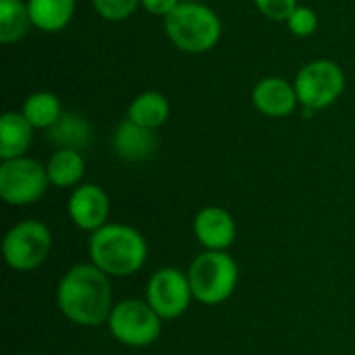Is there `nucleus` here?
<instances>
[{
	"mask_svg": "<svg viewBox=\"0 0 355 355\" xmlns=\"http://www.w3.org/2000/svg\"><path fill=\"white\" fill-rule=\"evenodd\" d=\"M56 302L60 312L79 327H100L112 312V289L108 275L96 264L73 266L58 283Z\"/></svg>",
	"mask_w": 355,
	"mask_h": 355,
	"instance_id": "nucleus-1",
	"label": "nucleus"
},
{
	"mask_svg": "<svg viewBox=\"0 0 355 355\" xmlns=\"http://www.w3.org/2000/svg\"><path fill=\"white\" fill-rule=\"evenodd\" d=\"M92 264L108 277L135 275L148 256L146 239L127 225H104L89 239Z\"/></svg>",
	"mask_w": 355,
	"mask_h": 355,
	"instance_id": "nucleus-2",
	"label": "nucleus"
},
{
	"mask_svg": "<svg viewBox=\"0 0 355 355\" xmlns=\"http://www.w3.org/2000/svg\"><path fill=\"white\" fill-rule=\"evenodd\" d=\"M164 29L168 40L189 54L212 50L223 33L218 15L210 6L193 0H183L171 15H166Z\"/></svg>",
	"mask_w": 355,
	"mask_h": 355,
	"instance_id": "nucleus-3",
	"label": "nucleus"
},
{
	"mask_svg": "<svg viewBox=\"0 0 355 355\" xmlns=\"http://www.w3.org/2000/svg\"><path fill=\"white\" fill-rule=\"evenodd\" d=\"M187 277L193 297L206 306H216L233 295L239 268L227 252H204L191 262Z\"/></svg>",
	"mask_w": 355,
	"mask_h": 355,
	"instance_id": "nucleus-4",
	"label": "nucleus"
},
{
	"mask_svg": "<svg viewBox=\"0 0 355 355\" xmlns=\"http://www.w3.org/2000/svg\"><path fill=\"white\" fill-rule=\"evenodd\" d=\"M112 337L129 347H148L162 333V318L148 302L125 300L119 302L108 318Z\"/></svg>",
	"mask_w": 355,
	"mask_h": 355,
	"instance_id": "nucleus-5",
	"label": "nucleus"
},
{
	"mask_svg": "<svg viewBox=\"0 0 355 355\" xmlns=\"http://www.w3.org/2000/svg\"><path fill=\"white\" fill-rule=\"evenodd\" d=\"M293 85L302 106L308 110H322L343 94L345 73L337 62L318 58L300 69Z\"/></svg>",
	"mask_w": 355,
	"mask_h": 355,
	"instance_id": "nucleus-6",
	"label": "nucleus"
},
{
	"mask_svg": "<svg viewBox=\"0 0 355 355\" xmlns=\"http://www.w3.org/2000/svg\"><path fill=\"white\" fill-rule=\"evenodd\" d=\"M52 250L50 229L40 220L17 223L4 237L2 254L10 268L15 270H33L37 268Z\"/></svg>",
	"mask_w": 355,
	"mask_h": 355,
	"instance_id": "nucleus-7",
	"label": "nucleus"
},
{
	"mask_svg": "<svg viewBox=\"0 0 355 355\" xmlns=\"http://www.w3.org/2000/svg\"><path fill=\"white\" fill-rule=\"evenodd\" d=\"M48 173L37 160L12 158L0 164V198L12 206H25L40 200L48 187Z\"/></svg>",
	"mask_w": 355,
	"mask_h": 355,
	"instance_id": "nucleus-8",
	"label": "nucleus"
},
{
	"mask_svg": "<svg viewBox=\"0 0 355 355\" xmlns=\"http://www.w3.org/2000/svg\"><path fill=\"white\" fill-rule=\"evenodd\" d=\"M191 297L193 291L189 285V277L183 270L166 266L150 277L146 289V302L154 308V312L162 320H173L185 314Z\"/></svg>",
	"mask_w": 355,
	"mask_h": 355,
	"instance_id": "nucleus-9",
	"label": "nucleus"
},
{
	"mask_svg": "<svg viewBox=\"0 0 355 355\" xmlns=\"http://www.w3.org/2000/svg\"><path fill=\"white\" fill-rule=\"evenodd\" d=\"M67 208H69L71 220L79 229L96 233L98 229L106 225V218L110 212V200L100 185L83 183L71 193Z\"/></svg>",
	"mask_w": 355,
	"mask_h": 355,
	"instance_id": "nucleus-10",
	"label": "nucleus"
},
{
	"mask_svg": "<svg viewBox=\"0 0 355 355\" xmlns=\"http://www.w3.org/2000/svg\"><path fill=\"white\" fill-rule=\"evenodd\" d=\"M196 239L206 248V252H225L235 241V220L220 206H208L196 214L193 220Z\"/></svg>",
	"mask_w": 355,
	"mask_h": 355,
	"instance_id": "nucleus-11",
	"label": "nucleus"
},
{
	"mask_svg": "<svg viewBox=\"0 0 355 355\" xmlns=\"http://www.w3.org/2000/svg\"><path fill=\"white\" fill-rule=\"evenodd\" d=\"M252 100H254V106L262 114L272 116V119L291 114L300 102L295 85L287 83L281 77H264L262 81H258L254 87Z\"/></svg>",
	"mask_w": 355,
	"mask_h": 355,
	"instance_id": "nucleus-12",
	"label": "nucleus"
},
{
	"mask_svg": "<svg viewBox=\"0 0 355 355\" xmlns=\"http://www.w3.org/2000/svg\"><path fill=\"white\" fill-rule=\"evenodd\" d=\"M112 146H114V152L119 154V158H123L127 162H141V160H148L150 156H154V152L158 148V137H156L154 129H146L127 119L116 127Z\"/></svg>",
	"mask_w": 355,
	"mask_h": 355,
	"instance_id": "nucleus-13",
	"label": "nucleus"
},
{
	"mask_svg": "<svg viewBox=\"0 0 355 355\" xmlns=\"http://www.w3.org/2000/svg\"><path fill=\"white\" fill-rule=\"evenodd\" d=\"M33 139V127L27 123L23 112H6L0 119V158H21Z\"/></svg>",
	"mask_w": 355,
	"mask_h": 355,
	"instance_id": "nucleus-14",
	"label": "nucleus"
},
{
	"mask_svg": "<svg viewBox=\"0 0 355 355\" xmlns=\"http://www.w3.org/2000/svg\"><path fill=\"white\" fill-rule=\"evenodd\" d=\"M31 25L54 33L64 29L75 12V0H27Z\"/></svg>",
	"mask_w": 355,
	"mask_h": 355,
	"instance_id": "nucleus-15",
	"label": "nucleus"
},
{
	"mask_svg": "<svg viewBox=\"0 0 355 355\" xmlns=\"http://www.w3.org/2000/svg\"><path fill=\"white\" fill-rule=\"evenodd\" d=\"M92 137L89 123L75 114V112H62L60 119L48 129V141L54 144L58 150H77L81 152Z\"/></svg>",
	"mask_w": 355,
	"mask_h": 355,
	"instance_id": "nucleus-16",
	"label": "nucleus"
},
{
	"mask_svg": "<svg viewBox=\"0 0 355 355\" xmlns=\"http://www.w3.org/2000/svg\"><path fill=\"white\" fill-rule=\"evenodd\" d=\"M171 114V104L166 96L160 92H144L139 94L127 110V119L146 127V129H158L160 125L166 123Z\"/></svg>",
	"mask_w": 355,
	"mask_h": 355,
	"instance_id": "nucleus-17",
	"label": "nucleus"
},
{
	"mask_svg": "<svg viewBox=\"0 0 355 355\" xmlns=\"http://www.w3.org/2000/svg\"><path fill=\"white\" fill-rule=\"evenodd\" d=\"M48 181L54 187H73L85 173V160L77 150H56L46 164Z\"/></svg>",
	"mask_w": 355,
	"mask_h": 355,
	"instance_id": "nucleus-18",
	"label": "nucleus"
},
{
	"mask_svg": "<svg viewBox=\"0 0 355 355\" xmlns=\"http://www.w3.org/2000/svg\"><path fill=\"white\" fill-rule=\"evenodd\" d=\"M60 114V102L50 92H35L23 104V116L33 129H50Z\"/></svg>",
	"mask_w": 355,
	"mask_h": 355,
	"instance_id": "nucleus-19",
	"label": "nucleus"
},
{
	"mask_svg": "<svg viewBox=\"0 0 355 355\" xmlns=\"http://www.w3.org/2000/svg\"><path fill=\"white\" fill-rule=\"evenodd\" d=\"M31 25L27 4L21 0H0V42L12 44L21 40Z\"/></svg>",
	"mask_w": 355,
	"mask_h": 355,
	"instance_id": "nucleus-20",
	"label": "nucleus"
},
{
	"mask_svg": "<svg viewBox=\"0 0 355 355\" xmlns=\"http://www.w3.org/2000/svg\"><path fill=\"white\" fill-rule=\"evenodd\" d=\"M96 12L106 19V21H125L129 19L137 4H141V0H92Z\"/></svg>",
	"mask_w": 355,
	"mask_h": 355,
	"instance_id": "nucleus-21",
	"label": "nucleus"
},
{
	"mask_svg": "<svg viewBox=\"0 0 355 355\" xmlns=\"http://www.w3.org/2000/svg\"><path fill=\"white\" fill-rule=\"evenodd\" d=\"M287 25H289V29H291V33L293 35H297V37H308V35H312L314 31H316V27H318V17H316V12L310 8V6H300L297 4V8L291 12V17L287 19Z\"/></svg>",
	"mask_w": 355,
	"mask_h": 355,
	"instance_id": "nucleus-22",
	"label": "nucleus"
},
{
	"mask_svg": "<svg viewBox=\"0 0 355 355\" xmlns=\"http://www.w3.org/2000/svg\"><path fill=\"white\" fill-rule=\"evenodd\" d=\"M258 10L272 21H287L297 8V0H254Z\"/></svg>",
	"mask_w": 355,
	"mask_h": 355,
	"instance_id": "nucleus-23",
	"label": "nucleus"
},
{
	"mask_svg": "<svg viewBox=\"0 0 355 355\" xmlns=\"http://www.w3.org/2000/svg\"><path fill=\"white\" fill-rule=\"evenodd\" d=\"M141 4H144V8L150 10L152 15H162V17H166V15H171V12L181 4V0H141Z\"/></svg>",
	"mask_w": 355,
	"mask_h": 355,
	"instance_id": "nucleus-24",
	"label": "nucleus"
}]
</instances>
